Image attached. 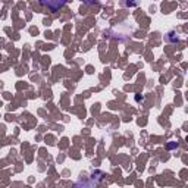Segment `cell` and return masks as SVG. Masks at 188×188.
Returning <instances> with one entry per match:
<instances>
[{
    "label": "cell",
    "instance_id": "cell-2",
    "mask_svg": "<svg viewBox=\"0 0 188 188\" xmlns=\"http://www.w3.org/2000/svg\"><path fill=\"white\" fill-rule=\"evenodd\" d=\"M137 3H138L137 0H132V2H128L127 5H128V6H132V5H137Z\"/></svg>",
    "mask_w": 188,
    "mask_h": 188
},
{
    "label": "cell",
    "instance_id": "cell-1",
    "mask_svg": "<svg viewBox=\"0 0 188 188\" xmlns=\"http://www.w3.org/2000/svg\"><path fill=\"white\" fill-rule=\"evenodd\" d=\"M40 3L43 6H46L49 11L56 12L66 3V0H40Z\"/></svg>",
    "mask_w": 188,
    "mask_h": 188
}]
</instances>
